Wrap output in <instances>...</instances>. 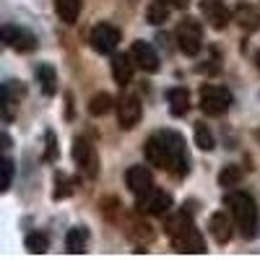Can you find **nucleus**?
I'll use <instances>...</instances> for the list:
<instances>
[{
  "instance_id": "f257e3e1",
  "label": "nucleus",
  "mask_w": 260,
  "mask_h": 260,
  "mask_svg": "<svg viewBox=\"0 0 260 260\" xmlns=\"http://www.w3.org/2000/svg\"><path fill=\"white\" fill-rule=\"evenodd\" d=\"M164 229H167V237L172 240V247L177 252H192V255L206 252V242H203L198 226H195V221L187 216V211L167 213Z\"/></svg>"
},
{
  "instance_id": "f03ea898",
  "label": "nucleus",
  "mask_w": 260,
  "mask_h": 260,
  "mask_svg": "<svg viewBox=\"0 0 260 260\" xmlns=\"http://www.w3.org/2000/svg\"><path fill=\"white\" fill-rule=\"evenodd\" d=\"M224 203L245 240H255L260 232V213H257V203L252 195H247L242 190H232V192H226Z\"/></svg>"
},
{
  "instance_id": "7ed1b4c3",
  "label": "nucleus",
  "mask_w": 260,
  "mask_h": 260,
  "mask_svg": "<svg viewBox=\"0 0 260 260\" xmlns=\"http://www.w3.org/2000/svg\"><path fill=\"white\" fill-rule=\"evenodd\" d=\"M164 136H167V172L180 180L190 172V154H187L185 138L175 130H164Z\"/></svg>"
},
{
  "instance_id": "20e7f679",
  "label": "nucleus",
  "mask_w": 260,
  "mask_h": 260,
  "mask_svg": "<svg viewBox=\"0 0 260 260\" xmlns=\"http://www.w3.org/2000/svg\"><path fill=\"white\" fill-rule=\"evenodd\" d=\"M177 47L185 52V55H198L201 47H203V26H201V21L198 18H182L180 24H177Z\"/></svg>"
},
{
  "instance_id": "39448f33",
  "label": "nucleus",
  "mask_w": 260,
  "mask_h": 260,
  "mask_svg": "<svg viewBox=\"0 0 260 260\" xmlns=\"http://www.w3.org/2000/svg\"><path fill=\"white\" fill-rule=\"evenodd\" d=\"M232 107V94L224 86H216V83H206L201 86V110L211 117H219L224 115Z\"/></svg>"
},
{
  "instance_id": "423d86ee",
  "label": "nucleus",
  "mask_w": 260,
  "mask_h": 260,
  "mask_svg": "<svg viewBox=\"0 0 260 260\" xmlns=\"http://www.w3.org/2000/svg\"><path fill=\"white\" fill-rule=\"evenodd\" d=\"M73 161L81 169V175H86L89 180H94L99 175V156H96V148L86 141V138H76L73 141Z\"/></svg>"
},
{
  "instance_id": "0eeeda50",
  "label": "nucleus",
  "mask_w": 260,
  "mask_h": 260,
  "mask_svg": "<svg viewBox=\"0 0 260 260\" xmlns=\"http://www.w3.org/2000/svg\"><path fill=\"white\" fill-rule=\"evenodd\" d=\"M138 201V211L141 213H148V216H167L172 211V195L161 187H151L146 195H141Z\"/></svg>"
},
{
  "instance_id": "6e6552de",
  "label": "nucleus",
  "mask_w": 260,
  "mask_h": 260,
  "mask_svg": "<svg viewBox=\"0 0 260 260\" xmlns=\"http://www.w3.org/2000/svg\"><path fill=\"white\" fill-rule=\"evenodd\" d=\"M89 42H91V47H94L99 55H110V52H115L117 45H120V31H117V26H112V24H96V26L91 29Z\"/></svg>"
},
{
  "instance_id": "1a4fd4ad",
  "label": "nucleus",
  "mask_w": 260,
  "mask_h": 260,
  "mask_svg": "<svg viewBox=\"0 0 260 260\" xmlns=\"http://www.w3.org/2000/svg\"><path fill=\"white\" fill-rule=\"evenodd\" d=\"M141 115H143V107H141V99L138 96L125 94L117 102V120H120V127L122 130H133L141 122Z\"/></svg>"
},
{
  "instance_id": "9d476101",
  "label": "nucleus",
  "mask_w": 260,
  "mask_h": 260,
  "mask_svg": "<svg viewBox=\"0 0 260 260\" xmlns=\"http://www.w3.org/2000/svg\"><path fill=\"white\" fill-rule=\"evenodd\" d=\"M0 34H3L6 45L11 50H16V52H31V50H37V37L31 31H26V29H21V26L6 24Z\"/></svg>"
},
{
  "instance_id": "9b49d317",
  "label": "nucleus",
  "mask_w": 260,
  "mask_h": 260,
  "mask_svg": "<svg viewBox=\"0 0 260 260\" xmlns=\"http://www.w3.org/2000/svg\"><path fill=\"white\" fill-rule=\"evenodd\" d=\"M143 156L151 167L156 169H167V136L164 130H159V133H154L146 143H143Z\"/></svg>"
},
{
  "instance_id": "f8f14e48",
  "label": "nucleus",
  "mask_w": 260,
  "mask_h": 260,
  "mask_svg": "<svg viewBox=\"0 0 260 260\" xmlns=\"http://www.w3.org/2000/svg\"><path fill=\"white\" fill-rule=\"evenodd\" d=\"M125 180H127V187L136 198H141V195H146L151 187H154V177H151V172L146 167H130Z\"/></svg>"
},
{
  "instance_id": "ddd939ff",
  "label": "nucleus",
  "mask_w": 260,
  "mask_h": 260,
  "mask_svg": "<svg viewBox=\"0 0 260 260\" xmlns=\"http://www.w3.org/2000/svg\"><path fill=\"white\" fill-rule=\"evenodd\" d=\"M133 60H136V65L141 71H146V73H156L159 71V55H156V50L148 45V42H136L133 45Z\"/></svg>"
},
{
  "instance_id": "4468645a",
  "label": "nucleus",
  "mask_w": 260,
  "mask_h": 260,
  "mask_svg": "<svg viewBox=\"0 0 260 260\" xmlns=\"http://www.w3.org/2000/svg\"><path fill=\"white\" fill-rule=\"evenodd\" d=\"M133 71H136V60L133 55H125V52H117L112 55V76L120 86L133 81Z\"/></svg>"
},
{
  "instance_id": "2eb2a0df",
  "label": "nucleus",
  "mask_w": 260,
  "mask_h": 260,
  "mask_svg": "<svg viewBox=\"0 0 260 260\" xmlns=\"http://www.w3.org/2000/svg\"><path fill=\"white\" fill-rule=\"evenodd\" d=\"M206 21L213 26V29H224L229 24V11L219 3V0H203V6H201Z\"/></svg>"
},
{
  "instance_id": "dca6fc26",
  "label": "nucleus",
  "mask_w": 260,
  "mask_h": 260,
  "mask_svg": "<svg viewBox=\"0 0 260 260\" xmlns=\"http://www.w3.org/2000/svg\"><path fill=\"white\" fill-rule=\"evenodd\" d=\"M234 21L240 24L242 31H257L260 29V11L250 3H242V6H237L234 11Z\"/></svg>"
},
{
  "instance_id": "f3484780",
  "label": "nucleus",
  "mask_w": 260,
  "mask_h": 260,
  "mask_svg": "<svg viewBox=\"0 0 260 260\" xmlns=\"http://www.w3.org/2000/svg\"><path fill=\"white\" fill-rule=\"evenodd\" d=\"M208 232H211V237L219 245H226L229 240H232V221H229V216L226 213H213L211 216V221H208Z\"/></svg>"
},
{
  "instance_id": "a211bd4d",
  "label": "nucleus",
  "mask_w": 260,
  "mask_h": 260,
  "mask_svg": "<svg viewBox=\"0 0 260 260\" xmlns=\"http://www.w3.org/2000/svg\"><path fill=\"white\" fill-rule=\"evenodd\" d=\"M167 99H169V110H172V115H175V117L187 115V110H190V91L187 89L175 86V89L167 91Z\"/></svg>"
},
{
  "instance_id": "6ab92c4d",
  "label": "nucleus",
  "mask_w": 260,
  "mask_h": 260,
  "mask_svg": "<svg viewBox=\"0 0 260 260\" xmlns=\"http://www.w3.org/2000/svg\"><path fill=\"white\" fill-rule=\"evenodd\" d=\"M37 81H39V89L45 91L47 96H52L57 91V73L50 62H42L37 65Z\"/></svg>"
},
{
  "instance_id": "aec40b11",
  "label": "nucleus",
  "mask_w": 260,
  "mask_h": 260,
  "mask_svg": "<svg viewBox=\"0 0 260 260\" xmlns=\"http://www.w3.org/2000/svg\"><path fill=\"white\" fill-rule=\"evenodd\" d=\"M55 13L62 24H76L81 16V0H55Z\"/></svg>"
},
{
  "instance_id": "412c9836",
  "label": "nucleus",
  "mask_w": 260,
  "mask_h": 260,
  "mask_svg": "<svg viewBox=\"0 0 260 260\" xmlns=\"http://www.w3.org/2000/svg\"><path fill=\"white\" fill-rule=\"evenodd\" d=\"M86 242H89V232L83 226H73L68 234H65V250L71 255H81L86 250Z\"/></svg>"
},
{
  "instance_id": "4be33fe9",
  "label": "nucleus",
  "mask_w": 260,
  "mask_h": 260,
  "mask_svg": "<svg viewBox=\"0 0 260 260\" xmlns=\"http://www.w3.org/2000/svg\"><path fill=\"white\" fill-rule=\"evenodd\" d=\"M127 237H130V240H133L138 247H143V245H151V240H154V232H151V226H148L146 221L133 219V221H130V229H127Z\"/></svg>"
},
{
  "instance_id": "5701e85b",
  "label": "nucleus",
  "mask_w": 260,
  "mask_h": 260,
  "mask_svg": "<svg viewBox=\"0 0 260 260\" xmlns=\"http://www.w3.org/2000/svg\"><path fill=\"white\" fill-rule=\"evenodd\" d=\"M115 107V99L107 94V91H102V94H96V96H91V102H89V112L94 115V117H102V115H107Z\"/></svg>"
},
{
  "instance_id": "b1692460",
  "label": "nucleus",
  "mask_w": 260,
  "mask_h": 260,
  "mask_svg": "<svg viewBox=\"0 0 260 260\" xmlns=\"http://www.w3.org/2000/svg\"><path fill=\"white\" fill-rule=\"evenodd\" d=\"M146 18H148V24H154V26L164 24V21L169 18V6L161 3V0H154V3L146 8Z\"/></svg>"
},
{
  "instance_id": "393cba45",
  "label": "nucleus",
  "mask_w": 260,
  "mask_h": 260,
  "mask_svg": "<svg viewBox=\"0 0 260 260\" xmlns=\"http://www.w3.org/2000/svg\"><path fill=\"white\" fill-rule=\"evenodd\" d=\"M195 146H198L201 151H211L216 146L213 133H211V127L206 122H195Z\"/></svg>"
},
{
  "instance_id": "a878e982",
  "label": "nucleus",
  "mask_w": 260,
  "mask_h": 260,
  "mask_svg": "<svg viewBox=\"0 0 260 260\" xmlns=\"http://www.w3.org/2000/svg\"><path fill=\"white\" fill-rule=\"evenodd\" d=\"M47 247H50L47 234H42V232H29V234H26V250H29V252L42 255V252H47Z\"/></svg>"
},
{
  "instance_id": "bb28decb",
  "label": "nucleus",
  "mask_w": 260,
  "mask_h": 260,
  "mask_svg": "<svg viewBox=\"0 0 260 260\" xmlns=\"http://www.w3.org/2000/svg\"><path fill=\"white\" fill-rule=\"evenodd\" d=\"M240 182H242V169L240 167L229 164V167L221 169V175H219V185L221 187H237Z\"/></svg>"
},
{
  "instance_id": "cd10ccee",
  "label": "nucleus",
  "mask_w": 260,
  "mask_h": 260,
  "mask_svg": "<svg viewBox=\"0 0 260 260\" xmlns=\"http://www.w3.org/2000/svg\"><path fill=\"white\" fill-rule=\"evenodd\" d=\"M71 192H73V182L65 177V175H57V177H55V201L68 198Z\"/></svg>"
},
{
  "instance_id": "c85d7f7f",
  "label": "nucleus",
  "mask_w": 260,
  "mask_h": 260,
  "mask_svg": "<svg viewBox=\"0 0 260 260\" xmlns=\"http://www.w3.org/2000/svg\"><path fill=\"white\" fill-rule=\"evenodd\" d=\"M45 159L47 161H55L57 159V138L52 130H47V151H45Z\"/></svg>"
},
{
  "instance_id": "c756f323",
  "label": "nucleus",
  "mask_w": 260,
  "mask_h": 260,
  "mask_svg": "<svg viewBox=\"0 0 260 260\" xmlns=\"http://www.w3.org/2000/svg\"><path fill=\"white\" fill-rule=\"evenodd\" d=\"M11 182H13V161L6 156L3 159V190H8Z\"/></svg>"
},
{
  "instance_id": "7c9ffc66",
  "label": "nucleus",
  "mask_w": 260,
  "mask_h": 260,
  "mask_svg": "<svg viewBox=\"0 0 260 260\" xmlns=\"http://www.w3.org/2000/svg\"><path fill=\"white\" fill-rule=\"evenodd\" d=\"M161 3H167L169 8H187L190 0H161Z\"/></svg>"
},
{
  "instance_id": "2f4dec72",
  "label": "nucleus",
  "mask_w": 260,
  "mask_h": 260,
  "mask_svg": "<svg viewBox=\"0 0 260 260\" xmlns=\"http://www.w3.org/2000/svg\"><path fill=\"white\" fill-rule=\"evenodd\" d=\"M257 68H260V55H257Z\"/></svg>"
},
{
  "instance_id": "473e14b6",
  "label": "nucleus",
  "mask_w": 260,
  "mask_h": 260,
  "mask_svg": "<svg viewBox=\"0 0 260 260\" xmlns=\"http://www.w3.org/2000/svg\"><path fill=\"white\" fill-rule=\"evenodd\" d=\"M257 141H260V130H257Z\"/></svg>"
}]
</instances>
